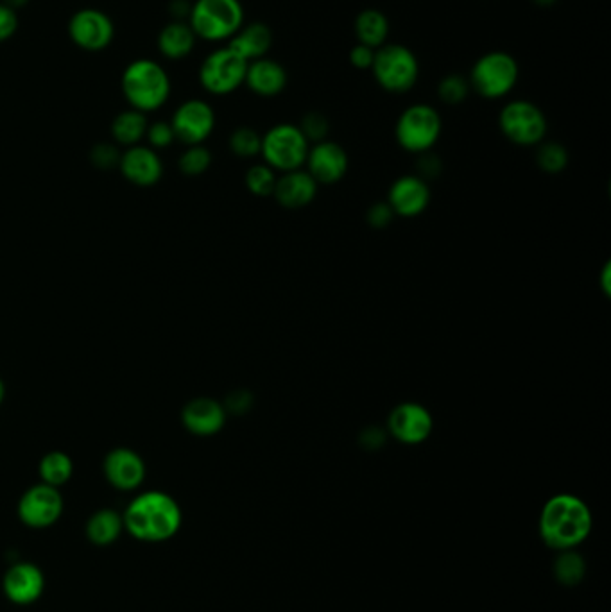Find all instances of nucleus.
<instances>
[{
    "mask_svg": "<svg viewBox=\"0 0 611 612\" xmlns=\"http://www.w3.org/2000/svg\"><path fill=\"white\" fill-rule=\"evenodd\" d=\"M592 530V514L574 494H556L543 505L540 534L554 550H570L583 543Z\"/></svg>",
    "mask_w": 611,
    "mask_h": 612,
    "instance_id": "f257e3e1",
    "label": "nucleus"
},
{
    "mask_svg": "<svg viewBox=\"0 0 611 612\" xmlns=\"http://www.w3.org/2000/svg\"><path fill=\"white\" fill-rule=\"evenodd\" d=\"M124 527L142 541H165L180 530V505L169 494L149 491L140 494L124 514Z\"/></svg>",
    "mask_w": 611,
    "mask_h": 612,
    "instance_id": "f03ea898",
    "label": "nucleus"
},
{
    "mask_svg": "<svg viewBox=\"0 0 611 612\" xmlns=\"http://www.w3.org/2000/svg\"><path fill=\"white\" fill-rule=\"evenodd\" d=\"M122 94L133 110L155 111L169 99L171 79L156 61H133L122 74Z\"/></svg>",
    "mask_w": 611,
    "mask_h": 612,
    "instance_id": "7ed1b4c3",
    "label": "nucleus"
},
{
    "mask_svg": "<svg viewBox=\"0 0 611 612\" xmlns=\"http://www.w3.org/2000/svg\"><path fill=\"white\" fill-rule=\"evenodd\" d=\"M520 67L513 54L506 51L484 52L475 60L470 68L468 83L472 92L488 99L497 101L508 97L518 83Z\"/></svg>",
    "mask_w": 611,
    "mask_h": 612,
    "instance_id": "20e7f679",
    "label": "nucleus"
},
{
    "mask_svg": "<svg viewBox=\"0 0 611 612\" xmlns=\"http://www.w3.org/2000/svg\"><path fill=\"white\" fill-rule=\"evenodd\" d=\"M375 83L388 94L411 92L420 77V61L404 43H384L371 65Z\"/></svg>",
    "mask_w": 611,
    "mask_h": 612,
    "instance_id": "39448f33",
    "label": "nucleus"
},
{
    "mask_svg": "<svg viewBox=\"0 0 611 612\" xmlns=\"http://www.w3.org/2000/svg\"><path fill=\"white\" fill-rule=\"evenodd\" d=\"M189 26L207 42H224L244 26L241 0H196L190 8Z\"/></svg>",
    "mask_w": 611,
    "mask_h": 612,
    "instance_id": "423d86ee",
    "label": "nucleus"
},
{
    "mask_svg": "<svg viewBox=\"0 0 611 612\" xmlns=\"http://www.w3.org/2000/svg\"><path fill=\"white\" fill-rule=\"evenodd\" d=\"M443 131L439 111L425 102L407 106L396 119V144L411 154L429 153Z\"/></svg>",
    "mask_w": 611,
    "mask_h": 612,
    "instance_id": "0eeeda50",
    "label": "nucleus"
},
{
    "mask_svg": "<svg viewBox=\"0 0 611 612\" xmlns=\"http://www.w3.org/2000/svg\"><path fill=\"white\" fill-rule=\"evenodd\" d=\"M309 149L310 142L303 135L300 126L291 122H280L262 135L260 156L271 169L284 174L303 169Z\"/></svg>",
    "mask_w": 611,
    "mask_h": 612,
    "instance_id": "6e6552de",
    "label": "nucleus"
},
{
    "mask_svg": "<svg viewBox=\"0 0 611 612\" xmlns=\"http://www.w3.org/2000/svg\"><path fill=\"white\" fill-rule=\"evenodd\" d=\"M500 133L518 147H536L547 136L549 122L542 108L527 99L508 101L499 113Z\"/></svg>",
    "mask_w": 611,
    "mask_h": 612,
    "instance_id": "1a4fd4ad",
    "label": "nucleus"
},
{
    "mask_svg": "<svg viewBox=\"0 0 611 612\" xmlns=\"http://www.w3.org/2000/svg\"><path fill=\"white\" fill-rule=\"evenodd\" d=\"M248 61L228 45L210 52L199 67V83L212 95H230L244 85Z\"/></svg>",
    "mask_w": 611,
    "mask_h": 612,
    "instance_id": "9d476101",
    "label": "nucleus"
},
{
    "mask_svg": "<svg viewBox=\"0 0 611 612\" xmlns=\"http://www.w3.org/2000/svg\"><path fill=\"white\" fill-rule=\"evenodd\" d=\"M434 428V419L429 408L416 401H405L396 405L388 417V434L396 441L416 446L427 441Z\"/></svg>",
    "mask_w": 611,
    "mask_h": 612,
    "instance_id": "9b49d317",
    "label": "nucleus"
},
{
    "mask_svg": "<svg viewBox=\"0 0 611 612\" xmlns=\"http://www.w3.org/2000/svg\"><path fill=\"white\" fill-rule=\"evenodd\" d=\"M174 136L187 145H201L216 128V113L208 102L190 99L174 111Z\"/></svg>",
    "mask_w": 611,
    "mask_h": 612,
    "instance_id": "f8f14e48",
    "label": "nucleus"
},
{
    "mask_svg": "<svg viewBox=\"0 0 611 612\" xmlns=\"http://www.w3.org/2000/svg\"><path fill=\"white\" fill-rule=\"evenodd\" d=\"M113 34L115 27L112 18L99 9H81L70 18V40L83 51H103L112 43Z\"/></svg>",
    "mask_w": 611,
    "mask_h": 612,
    "instance_id": "ddd939ff",
    "label": "nucleus"
},
{
    "mask_svg": "<svg viewBox=\"0 0 611 612\" xmlns=\"http://www.w3.org/2000/svg\"><path fill=\"white\" fill-rule=\"evenodd\" d=\"M63 512V498L56 487L40 484L31 487L18 503V516L27 527H51Z\"/></svg>",
    "mask_w": 611,
    "mask_h": 612,
    "instance_id": "4468645a",
    "label": "nucleus"
},
{
    "mask_svg": "<svg viewBox=\"0 0 611 612\" xmlns=\"http://www.w3.org/2000/svg\"><path fill=\"white\" fill-rule=\"evenodd\" d=\"M305 167L318 185H336L345 178L350 160L343 145L327 138L323 142L310 145Z\"/></svg>",
    "mask_w": 611,
    "mask_h": 612,
    "instance_id": "2eb2a0df",
    "label": "nucleus"
},
{
    "mask_svg": "<svg viewBox=\"0 0 611 612\" xmlns=\"http://www.w3.org/2000/svg\"><path fill=\"white\" fill-rule=\"evenodd\" d=\"M431 203V188L420 176H402L389 188L388 204L398 217L413 219L422 215Z\"/></svg>",
    "mask_w": 611,
    "mask_h": 612,
    "instance_id": "dca6fc26",
    "label": "nucleus"
},
{
    "mask_svg": "<svg viewBox=\"0 0 611 612\" xmlns=\"http://www.w3.org/2000/svg\"><path fill=\"white\" fill-rule=\"evenodd\" d=\"M104 475L113 487L122 491H133L146 478V464L140 459V455L130 448H117L110 451L104 459Z\"/></svg>",
    "mask_w": 611,
    "mask_h": 612,
    "instance_id": "f3484780",
    "label": "nucleus"
},
{
    "mask_svg": "<svg viewBox=\"0 0 611 612\" xmlns=\"http://www.w3.org/2000/svg\"><path fill=\"white\" fill-rule=\"evenodd\" d=\"M318 183L310 176L307 170L298 169L284 172L276 179L273 197L276 203L287 210H300L309 206L318 196Z\"/></svg>",
    "mask_w": 611,
    "mask_h": 612,
    "instance_id": "a211bd4d",
    "label": "nucleus"
},
{
    "mask_svg": "<svg viewBox=\"0 0 611 612\" xmlns=\"http://www.w3.org/2000/svg\"><path fill=\"white\" fill-rule=\"evenodd\" d=\"M44 587V573L29 562L15 564L4 577V593L13 604H33L44 593Z\"/></svg>",
    "mask_w": 611,
    "mask_h": 612,
    "instance_id": "6ab92c4d",
    "label": "nucleus"
},
{
    "mask_svg": "<svg viewBox=\"0 0 611 612\" xmlns=\"http://www.w3.org/2000/svg\"><path fill=\"white\" fill-rule=\"evenodd\" d=\"M181 421L190 434L210 437L223 430L224 423H226V410L219 401L212 400V398H196V400L189 401L183 408Z\"/></svg>",
    "mask_w": 611,
    "mask_h": 612,
    "instance_id": "aec40b11",
    "label": "nucleus"
},
{
    "mask_svg": "<svg viewBox=\"0 0 611 612\" xmlns=\"http://www.w3.org/2000/svg\"><path fill=\"white\" fill-rule=\"evenodd\" d=\"M289 83V74L280 61L271 58H260L250 61L246 68L244 85L248 90L259 97H276L282 94Z\"/></svg>",
    "mask_w": 611,
    "mask_h": 612,
    "instance_id": "412c9836",
    "label": "nucleus"
},
{
    "mask_svg": "<svg viewBox=\"0 0 611 612\" xmlns=\"http://www.w3.org/2000/svg\"><path fill=\"white\" fill-rule=\"evenodd\" d=\"M121 167L124 178L135 183L138 187L155 185L162 178V160L158 158L155 149L144 145H133L121 156Z\"/></svg>",
    "mask_w": 611,
    "mask_h": 612,
    "instance_id": "4be33fe9",
    "label": "nucleus"
},
{
    "mask_svg": "<svg viewBox=\"0 0 611 612\" xmlns=\"http://www.w3.org/2000/svg\"><path fill=\"white\" fill-rule=\"evenodd\" d=\"M228 47L237 52L242 60L255 61L266 58L273 47V31L264 22H250L233 34Z\"/></svg>",
    "mask_w": 611,
    "mask_h": 612,
    "instance_id": "5701e85b",
    "label": "nucleus"
},
{
    "mask_svg": "<svg viewBox=\"0 0 611 612\" xmlns=\"http://www.w3.org/2000/svg\"><path fill=\"white\" fill-rule=\"evenodd\" d=\"M198 36L192 31L189 22L173 20L158 34V49L167 60H183L196 47Z\"/></svg>",
    "mask_w": 611,
    "mask_h": 612,
    "instance_id": "b1692460",
    "label": "nucleus"
},
{
    "mask_svg": "<svg viewBox=\"0 0 611 612\" xmlns=\"http://www.w3.org/2000/svg\"><path fill=\"white\" fill-rule=\"evenodd\" d=\"M353 33L357 43L377 51L384 43H388L389 20L386 13L377 8L362 9L353 22Z\"/></svg>",
    "mask_w": 611,
    "mask_h": 612,
    "instance_id": "393cba45",
    "label": "nucleus"
},
{
    "mask_svg": "<svg viewBox=\"0 0 611 612\" xmlns=\"http://www.w3.org/2000/svg\"><path fill=\"white\" fill-rule=\"evenodd\" d=\"M146 113L126 110L119 113L112 122V135L121 145H137L147 133Z\"/></svg>",
    "mask_w": 611,
    "mask_h": 612,
    "instance_id": "a878e982",
    "label": "nucleus"
},
{
    "mask_svg": "<svg viewBox=\"0 0 611 612\" xmlns=\"http://www.w3.org/2000/svg\"><path fill=\"white\" fill-rule=\"evenodd\" d=\"M122 525H124V521L115 510H99L88 521L87 534L92 543L106 546V544H112L119 537Z\"/></svg>",
    "mask_w": 611,
    "mask_h": 612,
    "instance_id": "bb28decb",
    "label": "nucleus"
},
{
    "mask_svg": "<svg viewBox=\"0 0 611 612\" xmlns=\"http://www.w3.org/2000/svg\"><path fill=\"white\" fill-rule=\"evenodd\" d=\"M72 471H74V464L69 455L63 451H51L40 462V476L44 484L52 485V487L69 482Z\"/></svg>",
    "mask_w": 611,
    "mask_h": 612,
    "instance_id": "cd10ccee",
    "label": "nucleus"
},
{
    "mask_svg": "<svg viewBox=\"0 0 611 612\" xmlns=\"http://www.w3.org/2000/svg\"><path fill=\"white\" fill-rule=\"evenodd\" d=\"M536 163L545 174H560L567 169L568 151L560 142H542L536 145Z\"/></svg>",
    "mask_w": 611,
    "mask_h": 612,
    "instance_id": "c85d7f7f",
    "label": "nucleus"
},
{
    "mask_svg": "<svg viewBox=\"0 0 611 612\" xmlns=\"http://www.w3.org/2000/svg\"><path fill=\"white\" fill-rule=\"evenodd\" d=\"M586 564L581 555L563 550L554 562V575L563 586H577L585 577Z\"/></svg>",
    "mask_w": 611,
    "mask_h": 612,
    "instance_id": "c756f323",
    "label": "nucleus"
},
{
    "mask_svg": "<svg viewBox=\"0 0 611 612\" xmlns=\"http://www.w3.org/2000/svg\"><path fill=\"white\" fill-rule=\"evenodd\" d=\"M472 92L468 77L461 74H447L438 83L439 101L447 106H459L468 99V95Z\"/></svg>",
    "mask_w": 611,
    "mask_h": 612,
    "instance_id": "7c9ffc66",
    "label": "nucleus"
},
{
    "mask_svg": "<svg viewBox=\"0 0 611 612\" xmlns=\"http://www.w3.org/2000/svg\"><path fill=\"white\" fill-rule=\"evenodd\" d=\"M276 170L271 169L266 163L253 165L246 172V187L253 196L269 197L273 196L276 187Z\"/></svg>",
    "mask_w": 611,
    "mask_h": 612,
    "instance_id": "2f4dec72",
    "label": "nucleus"
},
{
    "mask_svg": "<svg viewBox=\"0 0 611 612\" xmlns=\"http://www.w3.org/2000/svg\"><path fill=\"white\" fill-rule=\"evenodd\" d=\"M230 149L239 158H255L262 149V135L250 126L235 129L230 136Z\"/></svg>",
    "mask_w": 611,
    "mask_h": 612,
    "instance_id": "473e14b6",
    "label": "nucleus"
},
{
    "mask_svg": "<svg viewBox=\"0 0 611 612\" xmlns=\"http://www.w3.org/2000/svg\"><path fill=\"white\" fill-rule=\"evenodd\" d=\"M212 163V154L203 145H189V149L181 154L180 169L185 176H199L207 172Z\"/></svg>",
    "mask_w": 611,
    "mask_h": 612,
    "instance_id": "72a5a7b5",
    "label": "nucleus"
},
{
    "mask_svg": "<svg viewBox=\"0 0 611 612\" xmlns=\"http://www.w3.org/2000/svg\"><path fill=\"white\" fill-rule=\"evenodd\" d=\"M303 135L309 140L310 144H318L327 140L328 131H330V122L327 117L319 111H309L302 119L300 124Z\"/></svg>",
    "mask_w": 611,
    "mask_h": 612,
    "instance_id": "f704fd0d",
    "label": "nucleus"
},
{
    "mask_svg": "<svg viewBox=\"0 0 611 612\" xmlns=\"http://www.w3.org/2000/svg\"><path fill=\"white\" fill-rule=\"evenodd\" d=\"M147 140L151 147L155 149H164L169 147L176 140L174 136L173 126L167 122H155L151 126H147Z\"/></svg>",
    "mask_w": 611,
    "mask_h": 612,
    "instance_id": "c9c22d12",
    "label": "nucleus"
},
{
    "mask_svg": "<svg viewBox=\"0 0 611 612\" xmlns=\"http://www.w3.org/2000/svg\"><path fill=\"white\" fill-rule=\"evenodd\" d=\"M121 156L122 154H119L117 147L112 144L95 145L92 154H90L92 162L99 169H113L115 165L121 163Z\"/></svg>",
    "mask_w": 611,
    "mask_h": 612,
    "instance_id": "e433bc0d",
    "label": "nucleus"
},
{
    "mask_svg": "<svg viewBox=\"0 0 611 612\" xmlns=\"http://www.w3.org/2000/svg\"><path fill=\"white\" fill-rule=\"evenodd\" d=\"M395 219V212L391 210L388 201H379V203L371 204L370 210L366 213V221L370 224L371 228L375 230H384L388 228L389 224Z\"/></svg>",
    "mask_w": 611,
    "mask_h": 612,
    "instance_id": "4c0bfd02",
    "label": "nucleus"
},
{
    "mask_svg": "<svg viewBox=\"0 0 611 612\" xmlns=\"http://www.w3.org/2000/svg\"><path fill=\"white\" fill-rule=\"evenodd\" d=\"M373 60H375V49L362 45V43H355L348 52V61L357 70H370Z\"/></svg>",
    "mask_w": 611,
    "mask_h": 612,
    "instance_id": "58836bf2",
    "label": "nucleus"
},
{
    "mask_svg": "<svg viewBox=\"0 0 611 612\" xmlns=\"http://www.w3.org/2000/svg\"><path fill=\"white\" fill-rule=\"evenodd\" d=\"M18 17L15 9L9 8L4 2H0V43L9 40L17 33Z\"/></svg>",
    "mask_w": 611,
    "mask_h": 612,
    "instance_id": "ea45409f",
    "label": "nucleus"
},
{
    "mask_svg": "<svg viewBox=\"0 0 611 612\" xmlns=\"http://www.w3.org/2000/svg\"><path fill=\"white\" fill-rule=\"evenodd\" d=\"M253 405V396L248 391H233L224 403V410H230L232 414H246Z\"/></svg>",
    "mask_w": 611,
    "mask_h": 612,
    "instance_id": "a19ab883",
    "label": "nucleus"
},
{
    "mask_svg": "<svg viewBox=\"0 0 611 612\" xmlns=\"http://www.w3.org/2000/svg\"><path fill=\"white\" fill-rule=\"evenodd\" d=\"M420 156V178H434L436 174H439V170H441V162H439L438 158L429 153L418 154Z\"/></svg>",
    "mask_w": 611,
    "mask_h": 612,
    "instance_id": "79ce46f5",
    "label": "nucleus"
},
{
    "mask_svg": "<svg viewBox=\"0 0 611 612\" xmlns=\"http://www.w3.org/2000/svg\"><path fill=\"white\" fill-rule=\"evenodd\" d=\"M361 442L364 444V448H368V450H377V448H380V446L386 442V432H382L380 428L371 426V428L362 432Z\"/></svg>",
    "mask_w": 611,
    "mask_h": 612,
    "instance_id": "37998d69",
    "label": "nucleus"
},
{
    "mask_svg": "<svg viewBox=\"0 0 611 612\" xmlns=\"http://www.w3.org/2000/svg\"><path fill=\"white\" fill-rule=\"evenodd\" d=\"M610 276V264H606L604 265L603 274H601V283H603V290L606 296H610Z\"/></svg>",
    "mask_w": 611,
    "mask_h": 612,
    "instance_id": "c03bdc74",
    "label": "nucleus"
},
{
    "mask_svg": "<svg viewBox=\"0 0 611 612\" xmlns=\"http://www.w3.org/2000/svg\"><path fill=\"white\" fill-rule=\"evenodd\" d=\"M27 2H29V0H4V4L11 9L22 8V6H26Z\"/></svg>",
    "mask_w": 611,
    "mask_h": 612,
    "instance_id": "a18cd8bd",
    "label": "nucleus"
},
{
    "mask_svg": "<svg viewBox=\"0 0 611 612\" xmlns=\"http://www.w3.org/2000/svg\"><path fill=\"white\" fill-rule=\"evenodd\" d=\"M534 6H538V8H551L554 6L558 0H531Z\"/></svg>",
    "mask_w": 611,
    "mask_h": 612,
    "instance_id": "49530a36",
    "label": "nucleus"
},
{
    "mask_svg": "<svg viewBox=\"0 0 611 612\" xmlns=\"http://www.w3.org/2000/svg\"><path fill=\"white\" fill-rule=\"evenodd\" d=\"M4 394H6V387H4V383L0 380V403L4 400Z\"/></svg>",
    "mask_w": 611,
    "mask_h": 612,
    "instance_id": "de8ad7c7",
    "label": "nucleus"
}]
</instances>
